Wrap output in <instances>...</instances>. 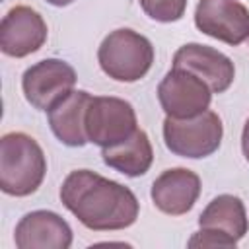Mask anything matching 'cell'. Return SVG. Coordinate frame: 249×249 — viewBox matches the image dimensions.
<instances>
[{"mask_svg": "<svg viewBox=\"0 0 249 249\" xmlns=\"http://www.w3.org/2000/svg\"><path fill=\"white\" fill-rule=\"evenodd\" d=\"M60 202L74 218L93 231L130 228L140 214L136 195L91 169H74L60 187Z\"/></svg>", "mask_w": 249, "mask_h": 249, "instance_id": "cell-1", "label": "cell"}, {"mask_svg": "<svg viewBox=\"0 0 249 249\" xmlns=\"http://www.w3.org/2000/svg\"><path fill=\"white\" fill-rule=\"evenodd\" d=\"M47 175V158L39 142L19 130L0 138V189L10 196L33 195Z\"/></svg>", "mask_w": 249, "mask_h": 249, "instance_id": "cell-2", "label": "cell"}, {"mask_svg": "<svg viewBox=\"0 0 249 249\" xmlns=\"http://www.w3.org/2000/svg\"><path fill=\"white\" fill-rule=\"evenodd\" d=\"M154 45L142 33L121 27L111 31L97 49L101 70L115 82L132 84L142 80L154 64Z\"/></svg>", "mask_w": 249, "mask_h": 249, "instance_id": "cell-3", "label": "cell"}, {"mask_svg": "<svg viewBox=\"0 0 249 249\" xmlns=\"http://www.w3.org/2000/svg\"><path fill=\"white\" fill-rule=\"evenodd\" d=\"M161 132L171 154L189 160H202L218 152L224 138V124L218 113L206 109L189 119L165 117Z\"/></svg>", "mask_w": 249, "mask_h": 249, "instance_id": "cell-4", "label": "cell"}, {"mask_svg": "<svg viewBox=\"0 0 249 249\" xmlns=\"http://www.w3.org/2000/svg\"><path fill=\"white\" fill-rule=\"evenodd\" d=\"M88 142L109 148L126 140L136 128L138 119L132 103L115 95H91L86 109Z\"/></svg>", "mask_w": 249, "mask_h": 249, "instance_id": "cell-5", "label": "cell"}, {"mask_svg": "<svg viewBox=\"0 0 249 249\" xmlns=\"http://www.w3.org/2000/svg\"><path fill=\"white\" fill-rule=\"evenodd\" d=\"M78 82L76 70L62 58H45L31 64L21 76L25 101L37 111H49L66 97Z\"/></svg>", "mask_w": 249, "mask_h": 249, "instance_id": "cell-6", "label": "cell"}, {"mask_svg": "<svg viewBox=\"0 0 249 249\" xmlns=\"http://www.w3.org/2000/svg\"><path fill=\"white\" fill-rule=\"evenodd\" d=\"M158 101L165 117L189 119L210 107L212 89L196 74L171 66L158 84Z\"/></svg>", "mask_w": 249, "mask_h": 249, "instance_id": "cell-7", "label": "cell"}, {"mask_svg": "<svg viewBox=\"0 0 249 249\" xmlns=\"http://www.w3.org/2000/svg\"><path fill=\"white\" fill-rule=\"evenodd\" d=\"M195 25L200 33L237 47L249 39V10L239 0H198Z\"/></svg>", "mask_w": 249, "mask_h": 249, "instance_id": "cell-8", "label": "cell"}, {"mask_svg": "<svg viewBox=\"0 0 249 249\" xmlns=\"http://www.w3.org/2000/svg\"><path fill=\"white\" fill-rule=\"evenodd\" d=\"M47 37V21L31 6H14L6 12V16L0 21V51L6 56H29L45 45Z\"/></svg>", "mask_w": 249, "mask_h": 249, "instance_id": "cell-9", "label": "cell"}, {"mask_svg": "<svg viewBox=\"0 0 249 249\" xmlns=\"http://www.w3.org/2000/svg\"><path fill=\"white\" fill-rule=\"evenodd\" d=\"M173 68H183L202 78L212 93H224L230 89L235 78V66L231 58L214 47L200 43H187L173 54Z\"/></svg>", "mask_w": 249, "mask_h": 249, "instance_id": "cell-10", "label": "cell"}, {"mask_svg": "<svg viewBox=\"0 0 249 249\" xmlns=\"http://www.w3.org/2000/svg\"><path fill=\"white\" fill-rule=\"evenodd\" d=\"M72 239L70 224L53 210H31L19 218L14 230L18 249H68Z\"/></svg>", "mask_w": 249, "mask_h": 249, "instance_id": "cell-11", "label": "cell"}, {"mask_svg": "<svg viewBox=\"0 0 249 249\" xmlns=\"http://www.w3.org/2000/svg\"><path fill=\"white\" fill-rule=\"evenodd\" d=\"M200 177L187 167H171L161 171L150 189L154 206L167 216L187 214L200 196Z\"/></svg>", "mask_w": 249, "mask_h": 249, "instance_id": "cell-12", "label": "cell"}, {"mask_svg": "<svg viewBox=\"0 0 249 249\" xmlns=\"http://www.w3.org/2000/svg\"><path fill=\"white\" fill-rule=\"evenodd\" d=\"M91 93L86 89H72L56 105L47 111L49 126L56 140L68 148H82L88 144L86 136V109Z\"/></svg>", "mask_w": 249, "mask_h": 249, "instance_id": "cell-13", "label": "cell"}, {"mask_svg": "<svg viewBox=\"0 0 249 249\" xmlns=\"http://www.w3.org/2000/svg\"><path fill=\"white\" fill-rule=\"evenodd\" d=\"M101 158L105 165L123 175L140 177L152 167L154 148L146 130L136 128L126 140L109 148H101Z\"/></svg>", "mask_w": 249, "mask_h": 249, "instance_id": "cell-14", "label": "cell"}, {"mask_svg": "<svg viewBox=\"0 0 249 249\" xmlns=\"http://www.w3.org/2000/svg\"><path fill=\"white\" fill-rule=\"evenodd\" d=\"M198 226L224 231L235 241L243 239L249 230V220H247V210L243 200L235 195L214 196L206 204V208L200 212Z\"/></svg>", "mask_w": 249, "mask_h": 249, "instance_id": "cell-15", "label": "cell"}, {"mask_svg": "<svg viewBox=\"0 0 249 249\" xmlns=\"http://www.w3.org/2000/svg\"><path fill=\"white\" fill-rule=\"evenodd\" d=\"M142 12L160 23H173L185 16L187 0H138Z\"/></svg>", "mask_w": 249, "mask_h": 249, "instance_id": "cell-16", "label": "cell"}, {"mask_svg": "<svg viewBox=\"0 0 249 249\" xmlns=\"http://www.w3.org/2000/svg\"><path fill=\"white\" fill-rule=\"evenodd\" d=\"M189 247H235L237 241L231 239L230 235H226L224 231H218V230H212V228H200L198 231H195L189 241H187Z\"/></svg>", "mask_w": 249, "mask_h": 249, "instance_id": "cell-17", "label": "cell"}, {"mask_svg": "<svg viewBox=\"0 0 249 249\" xmlns=\"http://www.w3.org/2000/svg\"><path fill=\"white\" fill-rule=\"evenodd\" d=\"M241 152H243V158L249 161V119L245 121L241 130Z\"/></svg>", "mask_w": 249, "mask_h": 249, "instance_id": "cell-18", "label": "cell"}, {"mask_svg": "<svg viewBox=\"0 0 249 249\" xmlns=\"http://www.w3.org/2000/svg\"><path fill=\"white\" fill-rule=\"evenodd\" d=\"M45 2H49L51 6H56V8H64V6H70L76 0H45Z\"/></svg>", "mask_w": 249, "mask_h": 249, "instance_id": "cell-19", "label": "cell"}]
</instances>
